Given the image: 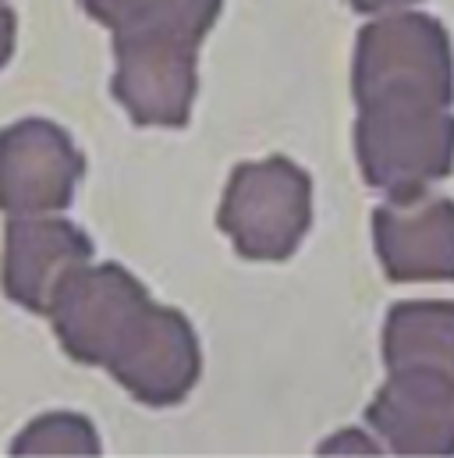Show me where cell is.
<instances>
[{"mask_svg":"<svg viewBox=\"0 0 454 458\" xmlns=\"http://www.w3.org/2000/svg\"><path fill=\"white\" fill-rule=\"evenodd\" d=\"M82 153L68 131L29 117L0 131V210L7 217L57 214L71 203L82 178Z\"/></svg>","mask_w":454,"mask_h":458,"instance_id":"6","label":"cell"},{"mask_svg":"<svg viewBox=\"0 0 454 458\" xmlns=\"http://www.w3.org/2000/svg\"><path fill=\"white\" fill-rule=\"evenodd\" d=\"M11 50H14V11L0 0V68L7 64Z\"/></svg>","mask_w":454,"mask_h":458,"instance_id":"15","label":"cell"},{"mask_svg":"<svg viewBox=\"0 0 454 458\" xmlns=\"http://www.w3.org/2000/svg\"><path fill=\"white\" fill-rule=\"evenodd\" d=\"M114 36L164 32L203 43L224 0H79Z\"/></svg>","mask_w":454,"mask_h":458,"instance_id":"12","label":"cell"},{"mask_svg":"<svg viewBox=\"0 0 454 458\" xmlns=\"http://www.w3.org/2000/svg\"><path fill=\"white\" fill-rule=\"evenodd\" d=\"M313 221V182L284 157L241 164L227 182L217 225L245 259H288Z\"/></svg>","mask_w":454,"mask_h":458,"instance_id":"3","label":"cell"},{"mask_svg":"<svg viewBox=\"0 0 454 458\" xmlns=\"http://www.w3.org/2000/svg\"><path fill=\"white\" fill-rule=\"evenodd\" d=\"M93 259V242L57 217H11L4 231V292L29 313H46L64 277Z\"/></svg>","mask_w":454,"mask_h":458,"instance_id":"9","label":"cell"},{"mask_svg":"<svg viewBox=\"0 0 454 458\" xmlns=\"http://www.w3.org/2000/svg\"><path fill=\"white\" fill-rule=\"evenodd\" d=\"M153 302L149 292L117 263L79 267L54 292L46 317L61 348L82 366L111 369L114 359L142 331Z\"/></svg>","mask_w":454,"mask_h":458,"instance_id":"2","label":"cell"},{"mask_svg":"<svg viewBox=\"0 0 454 458\" xmlns=\"http://www.w3.org/2000/svg\"><path fill=\"white\" fill-rule=\"evenodd\" d=\"M383 362L454 377V302H398L383 327Z\"/></svg>","mask_w":454,"mask_h":458,"instance_id":"11","label":"cell"},{"mask_svg":"<svg viewBox=\"0 0 454 458\" xmlns=\"http://www.w3.org/2000/svg\"><path fill=\"white\" fill-rule=\"evenodd\" d=\"M366 423L394 455H454V377L391 369Z\"/></svg>","mask_w":454,"mask_h":458,"instance_id":"8","label":"cell"},{"mask_svg":"<svg viewBox=\"0 0 454 458\" xmlns=\"http://www.w3.org/2000/svg\"><path fill=\"white\" fill-rule=\"evenodd\" d=\"M199 369H203V355L192 324L167 306H153L135 342L111 366L114 380L135 402L156 409L178 405L196 387Z\"/></svg>","mask_w":454,"mask_h":458,"instance_id":"10","label":"cell"},{"mask_svg":"<svg viewBox=\"0 0 454 458\" xmlns=\"http://www.w3.org/2000/svg\"><path fill=\"white\" fill-rule=\"evenodd\" d=\"M383 274L394 284L454 281V203L433 192L391 196L373 214Z\"/></svg>","mask_w":454,"mask_h":458,"instance_id":"7","label":"cell"},{"mask_svg":"<svg viewBox=\"0 0 454 458\" xmlns=\"http://www.w3.org/2000/svg\"><path fill=\"white\" fill-rule=\"evenodd\" d=\"M351 93L358 111H448L454 104L451 39L426 14H391L358 32Z\"/></svg>","mask_w":454,"mask_h":458,"instance_id":"1","label":"cell"},{"mask_svg":"<svg viewBox=\"0 0 454 458\" xmlns=\"http://www.w3.org/2000/svg\"><path fill=\"white\" fill-rule=\"evenodd\" d=\"M11 455H100V434L86 416L50 412L14 437Z\"/></svg>","mask_w":454,"mask_h":458,"instance_id":"13","label":"cell"},{"mask_svg":"<svg viewBox=\"0 0 454 458\" xmlns=\"http://www.w3.org/2000/svg\"><path fill=\"white\" fill-rule=\"evenodd\" d=\"M340 448H358V455H376V445H373V441H366L362 434H351V430H348V434H340V437H334V441H327L320 452H324V455H338Z\"/></svg>","mask_w":454,"mask_h":458,"instance_id":"14","label":"cell"},{"mask_svg":"<svg viewBox=\"0 0 454 458\" xmlns=\"http://www.w3.org/2000/svg\"><path fill=\"white\" fill-rule=\"evenodd\" d=\"M355 153L362 178L387 196H412L454 167L451 111H358Z\"/></svg>","mask_w":454,"mask_h":458,"instance_id":"4","label":"cell"},{"mask_svg":"<svg viewBox=\"0 0 454 458\" xmlns=\"http://www.w3.org/2000/svg\"><path fill=\"white\" fill-rule=\"evenodd\" d=\"M355 11L362 14H376V11H387V7H401V4H416V0H348Z\"/></svg>","mask_w":454,"mask_h":458,"instance_id":"16","label":"cell"},{"mask_svg":"<svg viewBox=\"0 0 454 458\" xmlns=\"http://www.w3.org/2000/svg\"><path fill=\"white\" fill-rule=\"evenodd\" d=\"M114 97L135 124L181 128L196 100L199 43L164 32L114 36Z\"/></svg>","mask_w":454,"mask_h":458,"instance_id":"5","label":"cell"}]
</instances>
